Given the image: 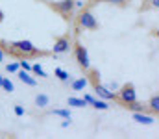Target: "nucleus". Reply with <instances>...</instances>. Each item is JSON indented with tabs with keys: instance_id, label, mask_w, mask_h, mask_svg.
Segmentation results:
<instances>
[{
	"instance_id": "obj_1",
	"label": "nucleus",
	"mask_w": 159,
	"mask_h": 139,
	"mask_svg": "<svg viewBox=\"0 0 159 139\" xmlns=\"http://www.w3.org/2000/svg\"><path fill=\"white\" fill-rule=\"evenodd\" d=\"M0 48H2L4 56L15 58V59H34V58H46V56H52V52L39 50L37 46H34L32 41H26V39H20V41H7V39H2V41H0Z\"/></svg>"
},
{
	"instance_id": "obj_2",
	"label": "nucleus",
	"mask_w": 159,
	"mask_h": 139,
	"mask_svg": "<svg viewBox=\"0 0 159 139\" xmlns=\"http://www.w3.org/2000/svg\"><path fill=\"white\" fill-rule=\"evenodd\" d=\"M48 7H52L56 13H59L63 17V21L70 22L72 17H74V11H76V0H57V2H52V0H43Z\"/></svg>"
},
{
	"instance_id": "obj_3",
	"label": "nucleus",
	"mask_w": 159,
	"mask_h": 139,
	"mask_svg": "<svg viewBox=\"0 0 159 139\" xmlns=\"http://www.w3.org/2000/svg\"><path fill=\"white\" fill-rule=\"evenodd\" d=\"M74 17H76V30H91V32L98 30V21L93 15L89 6H83L78 11V15H74Z\"/></svg>"
},
{
	"instance_id": "obj_4",
	"label": "nucleus",
	"mask_w": 159,
	"mask_h": 139,
	"mask_svg": "<svg viewBox=\"0 0 159 139\" xmlns=\"http://www.w3.org/2000/svg\"><path fill=\"white\" fill-rule=\"evenodd\" d=\"M72 50H74V59H76L78 67L85 72V74H87V72H89V69H91V59H89V52H87V48L81 45L80 41H74Z\"/></svg>"
},
{
	"instance_id": "obj_5",
	"label": "nucleus",
	"mask_w": 159,
	"mask_h": 139,
	"mask_svg": "<svg viewBox=\"0 0 159 139\" xmlns=\"http://www.w3.org/2000/svg\"><path fill=\"white\" fill-rule=\"evenodd\" d=\"M135 100H137L135 86H133L131 82L124 84V86L119 89V93H117V102L122 106V104H131V102H135Z\"/></svg>"
},
{
	"instance_id": "obj_6",
	"label": "nucleus",
	"mask_w": 159,
	"mask_h": 139,
	"mask_svg": "<svg viewBox=\"0 0 159 139\" xmlns=\"http://www.w3.org/2000/svg\"><path fill=\"white\" fill-rule=\"evenodd\" d=\"M72 37L70 34H63L59 35L56 41H54V46H52V54H67L70 48H72Z\"/></svg>"
},
{
	"instance_id": "obj_7",
	"label": "nucleus",
	"mask_w": 159,
	"mask_h": 139,
	"mask_svg": "<svg viewBox=\"0 0 159 139\" xmlns=\"http://www.w3.org/2000/svg\"><path fill=\"white\" fill-rule=\"evenodd\" d=\"M17 76H19V80H20L22 84H26V86H30V87H35V86H37V80L30 74V71L19 69V71H17Z\"/></svg>"
},
{
	"instance_id": "obj_8",
	"label": "nucleus",
	"mask_w": 159,
	"mask_h": 139,
	"mask_svg": "<svg viewBox=\"0 0 159 139\" xmlns=\"http://www.w3.org/2000/svg\"><path fill=\"white\" fill-rule=\"evenodd\" d=\"M146 106H148V113H150V115H157L159 117V93L148 98Z\"/></svg>"
},
{
	"instance_id": "obj_9",
	"label": "nucleus",
	"mask_w": 159,
	"mask_h": 139,
	"mask_svg": "<svg viewBox=\"0 0 159 139\" xmlns=\"http://www.w3.org/2000/svg\"><path fill=\"white\" fill-rule=\"evenodd\" d=\"M83 98H85L87 104H93V108H96V109H107V108H109L106 100H96V98H93L91 95H85Z\"/></svg>"
},
{
	"instance_id": "obj_10",
	"label": "nucleus",
	"mask_w": 159,
	"mask_h": 139,
	"mask_svg": "<svg viewBox=\"0 0 159 139\" xmlns=\"http://www.w3.org/2000/svg\"><path fill=\"white\" fill-rule=\"evenodd\" d=\"M96 2H106V4H113V6H117V7H126L128 4H129V0H89V4H85V6H89V7H93Z\"/></svg>"
},
{
	"instance_id": "obj_11",
	"label": "nucleus",
	"mask_w": 159,
	"mask_h": 139,
	"mask_svg": "<svg viewBox=\"0 0 159 139\" xmlns=\"http://www.w3.org/2000/svg\"><path fill=\"white\" fill-rule=\"evenodd\" d=\"M133 119L137 123H141V124H152L154 123V117L152 115H146L143 111H133Z\"/></svg>"
},
{
	"instance_id": "obj_12",
	"label": "nucleus",
	"mask_w": 159,
	"mask_h": 139,
	"mask_svg": "<svg viewBox=\"0 0 159 139\" xmlns=\"http://www.w3.org/2000/svg\"><path fill=\"white\" fill-rule=\"evenodd\" d=\"M157 7H159V0H143L139 11L143 13V11H150V9H157Z\"/></svg>"
},
{
	"instance_id": "obj_13",
	"label": "nucleus",
	"mask_w": 159,
	"mask_h": 139,
	"mask_svg": "<svg viewBox=\"0 0 159 139\" xmlns=\"http://www.w3.org/2000/svg\"><path fill=\"white\" fill-rule=\"evenodd\" d=\"M48 104H50V98H48V95H44V93H39V95L35 96V106H37V108L44 109Z\"/></svg>"
},
{
	"instance_id": "obj_14",
	"label": "nucleus",
	"mask_w": 159,
	"mask_h": 139,
	"mask_svg": "<svg viewBox=\"0 0 159 139\" xmlns=\"http://www.w3.org/2000/svg\"><path fill=\"white\" fill-rule=\"evenodd\" d=\"M87 86H89V80H87V78H78V80L72 82V91H81V89L87 87Z\"/></svg>"
},
{
	"instance_id": "obj_15",
	"label": "nucleus",
	"mask_w": 159,
	"mask_h": 139,
	"mask_svg": "<svg viewBox=\"0 0 159 139\" xmlns=\"http://www.w3.org/2000/svg\"><path fill=\"white\" fill-rule=\"evenodd\" d=\"M54 74H56V76H57V80H59V82H63V84H67V82L70 80V78H69V72H67V71H63V69H59V67L54 71Z\"/></svg>"
},
{
	"instance_id": "obj_16",
	"label": "nucleus",
	"mask_w": 159,
	"mask_h": 139,
	"mask_svg": "<svg viewBox=\"0 0 159 139\" xmlns=\"http://www.w3.org/2000/svg\"><path fill=\"white\" fill-rule=\"evenodd\" d=\"M69 106H74V108H85L87 106V102H85V98H69Z\"/></svg>"
},
{
	"instance_id": "obj_17",
	"label": "nucleus",
	"mask_w": 159,
	"mask_h": 139,
	"mask_svg": "<svg viewBox=\"0 0 159 139\" xmlns=\"http://www.w3.org/2000/svg\"><path fill=\"white\" fill-rule=\"evenodd\" d=\"M32 72L35 74V76H39V78H48V74L43 71V67H41L39 63H35V65H32Z\"/></svg>"
},
{
	"instance_id": "obj_18",
	"label": "nucleus",
	"mask_w": 159,
	"mask_h": 139,
	"mask_svg": "<svg viewBox=\"0 0 159 139\" xmlns=\"http://www.w3.org/2000/svg\"><path fill=\"white\" fill-rule=\"evenodd\" d=\"M2 89H4L6 93H13V91H15V87H13L11 80H9V78H6V76H4V80H2Z\"/></svg>"
},
{
	"instance_id": "obj_19",
	"label": "nucleus",
	"mask_w": 159,
	"mask_h": 139,
	"mask_svg": "<svg viewBox=\"0 0 159 139\" xmlns=\"http://www.w3.org/2000/svg\"><path fill=\"white\" fill-rule=\"evenodd\" d=\"M50 115H59V117H63V119H70L69 109H52V111H50Z\"/></svg>"
},
{
	"instance_id": "obj_20",
	"label": "nucleus",
	"mask_w": 159,
	"mask_h": 139,
	"mask_svg": "<svg viewBox=\"0 0 159 139\" xmlns=\"http://www.w3.org/2000/svg\"><path fill=\"white\" fill-rule=\"evenodd\" d=\"M19 69H20L19 61H11V63H7V65H6V71H7V72H17Z\"/></svg>"
},
{
	"instance_id": "obj_21",
	"label": "nucleus",
	"mask_w": 159,
	"mask_h": 139,
	"mask_svg": "<svg viewBox=\"0 0 159 139\" xmlns=\"http://www.w3.org/2000/svg\"><path fill=\"white\" fill-rule=\"evenodd\" d=\"M17 61H19L20 69H24V71H30V72H32V65L28 63V59H17Z\"/></svg>"
},
{
	"instance_id": "obj_22",
	"label": "nucleus",
	"mask_w": 159,
	"mask_h": 139,
	"mask_svg": "<svg viewBox=\"0 0 159 139\" xmlns=\"http://www.w3.org/2000/svg\"><path fill=\"white\" fill-rule=\"evenodd\" d=\"M13 113H15L17 117H22V115H24V108H22V106H15V108H13Z\"/></svg>"
},
{
	"instance_id": "obj_23",
	"label": "nucleus",
	"mask_w": 159,
	"mask_h": 139,
	"mask_svg": "<svg viewBox=\"0 0 159 139\" xmlns=\"http://www.w3.org/2000/svg\"><path fill=\"white\" fill-rule=\"evenodd\" d=\"M150 35H152V37H156V39L159 41V28H154V30L150 32Z\"/></svg>"
},
{
	"instance_id": "obj_24",
	"label": "nucleus",
	"mask_w": 159,
	"mask_h": 139,
	"mask_svg": "<svg viewBox=\"0 0 159 139\" xmlns=\"http://www.w3.org/2000/svg\"><path fill=\"white\" fill-rule=\"evenodd\" d=\"M61 126H63V128H67V126H70V119H65V121L61 123Z\"/></svg>"
},
{
	"instance_id": "obj_25",
	"label": "nucleus",
	"mask_w": 159,
	"mask_h": 139,
	"mask_svg": "<svg viewBox=\"0 0 159 139\" xmlns=\"http://www.w3.org/2000/svg\"><path fill=\"white\" fill-rule=\"evenodd\" d=\"M4 58H6V56H4V52H2V48H0V61H4Z\"/></svg>"
},
{
	"instance_id": "obj_26",
	"label": "nucleus",
	"mask_w": 159,
	"mask_h": 139,
	"mask_svg": "<svg viewBox=\"0 0 159 139\" xmlns=\"http://www.w3.org/2000/svg\"><path fill=\"white\" fill-rule=\"evenodd\" d=\"M2 21H4V11L0 9V22H2Z\"/></svg>"
},
{
	"instance_id": "obj_27",
	"label": "nucleus",
	"mask_w": 159,
	"mask_h": 139,
	"mask_svg": "<svg viewBox=\"0 0 159 139\" xmlns=\"http://www.w3.org/2000/svg\"><path fill=\"white\" fill-rule=\"evenodd\" d=\"M2 80H4V76H2V74H0V87H2Z\"/></svg>"
}]
</instances>
